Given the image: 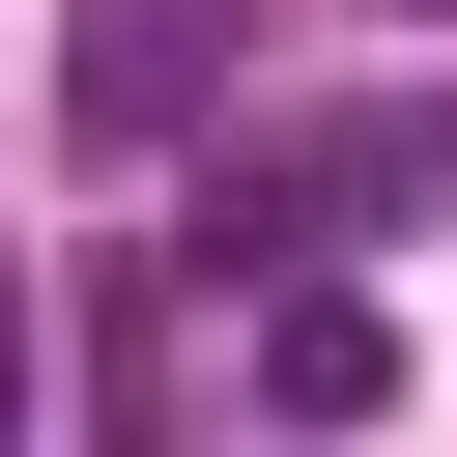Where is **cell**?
<instances>
[{
    "label": "cell",
    "instance_id": "cell-1",
    "mask_svg": "<svg viewBox=\"0 0 457 457\" xmlns=\"http://www.w3.org/2000/svg\"><path fill=\"white\" fill-rule=\"evenodd\" d=\"M257 400H286V428H343V400H400V343L314 286V314H257Z\"/></svg>",
    "mask_w": 457,
    "mask_h": 457
}]
</instances>
